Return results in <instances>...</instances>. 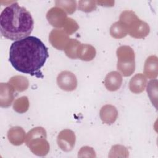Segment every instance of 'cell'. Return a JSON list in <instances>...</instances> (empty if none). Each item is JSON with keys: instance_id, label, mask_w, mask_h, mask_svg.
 Wrapping results in <instances>:
<instances>
[{"instance_id": "obj_15", "label": "cell", "mask_w": 158, "mask_h": 158, "mask_svg": "<svg viewBox=\"0 0 158 158\" xmlns=\"http://www.w3.org/2000/svg\"><path fill=\"white\" fill-rule=\"evenodd\" d=\"M144 73L149 78H156L157 76V57L151 56L147 58L144 67Z\"/></svg>"}, {"instance_id": "obj_3", "label": "cell", "mask_w": 158, "mask_h": 158, "mask_svg": "<svg viewBox=\"0 0 158 158\" xmlns=\"http://www.w3.org/2000/svg\"><path fill=\"white\" fill-rule=\"evenodd\" d=\"M128 30V33L135 38H144L149 33V27L147 23L141 20L134 12L125 10L120 16V20Z\"/></svg>"}, {"instance_id": "obj_12", "label": "cell", "mask_w": 158, "mask_h": 158, "mask_svg": "<svg viewBox=\"0 0 158 158\" xmlns=\"http://www.w3.org/2000/svg\"><path fill=\"white\" fill-rule=\"evenodd\" d=\"M147 79L142 73H138L133 76L129 83V89L133 93L143 92L146 87Z\"/></svg>"}, {"instance_id": "obj_14", "label": "cell", "mask_w": 158, "mask_h": 158, "mask_svg": "<svg viewBox=\"0 0 158 158\" xmlns=\"http://www.w3.org/2000/svg\"><path fill=\"white\" fill-rule=\"evenodd\" d=\"M25 132L22 127H14L9 129L7 133L9 141L14 145H20L25 140Z\"/></svg>"}, {"instance_id": "obj_5", "label": "cell", "mask_w": 158, "mask_h": 158, "mask_svg": "<svg viewBox=\"0 0 158 158\" xmlns=\"http://www.w3.org/2000/svg\"><path fill=\"white\" fill-rule=\"evenodd\" d=\"M117 69L125 77L131 75L135 71V53L128 46H122L117 49Z\"/></svg>"}, {"instance_id": "obj_17", "label": "cell", "mask_w": 158, "mask_h": 158, "mask_svg": "<svg viewBox=\"0 0 158 158\" xmlns=\"http://www.w3.org/2000/svg\"><path fill=\"white\" fill-rule=\"evenodd\" d=\"M10 84L15 88V89L19 91H23L26 90L28 86V81L26 77L22 76L13 77L9 80Z\"/></svg>"}, {"instance_id": "obj_22", "label": "cell", "mask_w": 158, "mask_h": 158, "mask_svg": "<svg viewBox=\"0 0 158 158\" xmlns=\"http://www.w3.org/2000/svg\"><path fill=\"white\" fill-rule=\"evenodd\" d=\"M64 27L65 32L68 35L72 34L78 28V26L76 23V22L71 18H67L64 25Z\"/></svg>"}, {"instance_id": "obj_4", "label": "cell", "mask_w": 158, "mask_h": 158, "mask_svg": "<svg viewBox=\"0 0 158 158\" xmlns=\"http://www.w3.org/2000/svg\"><path fill=\"white\" fill-rule=\"evenodd\" d=\"M46 138V130L43 127H38L28 131L25 138V143L34 154L44 156L48 154L49 149Z\"/></svg>"}, {"instance_id": "obj_21", "label": "cell", "mask_w": 158, "mask_h": 158, "mask_svg": "<svg viewBox=\"0 0 158 158\" xmlns=\"http://www.w3.org/2000/svg\"><path fill=\"white\" fill-rule=\"evenodd\" d=\"M78 9L85 12H90L96 9V2L94 1H78Z\"/></svg>"}, {"instance_id": "obj_8", "label": "cell", "mask_w": 158, "mask_h": 158, "mask_svg": "<svg viewBox=\"0 0 158 158\" xmlns=\"http://www.w3.org/2000/svg\"><path fill=\"white\" fill-rule=\"evenodd\" d=\"M46 18L49 23L55 27H64L67 18V14L60 7H55L51 8L46 14Z\"/></svg>"}, {"instance_id": "obj_7", "label": "cell", "mask_w": 158, "mask_h": 158, "mask_svg": "<svg viewBox=\"0 0 158 158\" xmlns=\"http://www.w3.org/2000/svg\"><path fill=\"white\" fill-rule=\"evenodd\" d=\"M75 133L69 129L62 130L57 136V144L59 147L64 151H71L75 143Z\"/></svg>"}, {"instance_id": "obj_19", "label": "cell", "mask_w": 158, "mask_h": 158, "mask_svg": "<svg viewBox=\"0 0 158 158\" xmlns=\"http://www.w3.org/2000/svg\"><path fill=\"white\" fill-rule=\"evenodd\" d=\"M55 4L57 7L59 6L69 14H72L76 9L75 1H55Z\"/></svg>"}, {"instance_id": "obj_6", "label": "cell", "mask_w": 158, "mask_h": 158, "mask_svg": "<svg viewBox=\"0 0 158 158\" xmlns=\"http://www.w3.org/2000/svg\"><path fill=\"white\" fill-rule=\"evenodd\" d=\"M58 86L64 91H72L77 86V80L75 75L69 71H62L57 76Z\"/></svg>"}, {"instance_id": "obj_1", "label": "cell", "mask_w": 158, "mask_h": 158, "mask_svg": "<svg viewBox=\"0 0 158 158\" xmlns=\"http://www.w3.org/2000/svg\"><path fill=\"white\" fill-rule=\"evenodd\" d=\"M49 57L48 48L37 37L29 36L12 43L9 61L18 72L43 78L40 69Z\"/></svg>"}, {"instance_id": "obj_11", "label": "cell", "mask_w": 158, "mask_h": 158, "mask_svg": "<svg viewBox=\"0 0 158 158\" xmlns=\"http://www.w3.org/2000/svg\"><path fill=\"white\" fill-rule=\"evenodd\" d=\"M104 83L107 90L115 91L118 90L122 85V77L119 72L112 71L106 76Z\"/></svg>"}, {"instance_id": "obj_9", "label": "cell", "mask_w": 158, "mask_h": 158, "mask_svg": "<svg viewBox=\"0 0 158 158\" xmlns=\"http://www.w3.org/2000/svg\"><path fill=\"white\" fill-rule=\"evenodd\" d=\"M69 40L67 34L62 30L54 29L49 35V41L51 44L57 49L64 50Z\"/></svg>"}, {"instance_id": "obj_18", "label": "cell", "mask_w": 158, "mask_h": 158, "mask_svg": "<svg viewBox=\"0 0 158 158\" xmlns=\"http://www.w3.org/2000/svg\"><path fill=\"white\" fill-rule=\"evenodd\" d=\"M28 98L26 96H23L15 100L14 104V109L17 112L23 113L28 110Z\"/></svg>"}, {"instance_id": "obj_16", "label": "cell", "mask_w": 158, "mask_h": 158, "mask_svg": "<svg viewBox=\"0 0 158 158\" xmlns=\"http://www.w3.org/2000/svg\"><path fill=\"white\" fill-rule=\"evenodd\" d=\"M110 34L113 38L119 39L125 37L128 34V30L122 22L118 21L111 26Z\"/></svg>"}, {"instance_id": "obj_20", "label": "cell", "mask_w": 158, "mask_h": 158, "mask_svg": "<svg viewBox=\"0 0 158 158\" xmlns=\"http://www.w3.org/2000/svg\"><path fill=\"white\" fill-rule=\"evenodd\" d=\"M157 80L156 79L152 80L148 83V86H147L148 95L149 97L150 100L151 101L152 104H154V99L155 100L156 102L157 100Z\"/></svg>"}, {"instance_id": "obj_13", "label": "cell", "mask_w": 158, "mask_h": 158, "mask_svg": "<svg viewBox=\"0 0 158 158\" xmlns=\"http://www.w3.org/2000/svg\"><path fill=\"white\" fill-rule=\"evenodd\" d=\"M77 58L82 60H91L96 56V50L94 47L87 44L80 43L76 52Z\"/></svg>"}, {"instance_id": "obj_2", "label": "cell", "mask_w": 158, "mask_h": 158, "mask_svg": "<svg viewBox=\"0 0 158 158\" xmlns=\"http://www.w3.org/2000/svg\"><path fill=\"white\" fill-rule=\"evenodd\" d=\"M34 27L33 17L24 7L14 2L0 15V31L2 36L17 41L29 36Z\"/></svg>"}, {"instance_id": "obj_10", "label": "cell", "mask_w": 158, "mask_h": 158, "mask_svg": "<svg viewBox=\"0 0 158 158\" xmlns=\"http://www.w3.org/2000/svg\"><path fill=\"white\" fill-rule=\"evenodd\" d=\"M101 120L106 124L114 123L117 118L118 111L116 107L110 104H106L102 106L99 112Z\"/></svg>"}]
</instances>
